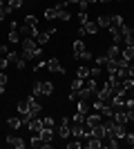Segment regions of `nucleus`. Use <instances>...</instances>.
<instances>
[{
  "mask_svg": "<svg viewBox=\"0 0 134 149\" xmlns=\"http://www.w3.org/2000/svg\"><path fill=\"white\" fill-rule=\"evenodd\" d=\"M56 11H58V20H65V22H67V20L72 18V13L67 11V9H56Z\"/></svg>",
  "mask_w": 134,
  "mask_h": 149,
  "instance_id": "obj_27",
  "label": "nucleus"
},
{
  "mask_svg": "<svg viewBox=\"0 0 134 149\" xmlns=\"http://www.w3.org/2000/svg\"><path fill=\"white\" fill-rule=\"evenodd\" d=\"M7 80H9V78H7V74H5V71H0V87H5Z\"/></svg>",
  "mask_w": 134,
  "mask_h": 149,
  "instance_id": "obj_34",
  "label": "nucleus"
},
{
  "mask_svg": "<svg viewBox=\"0 0 134 149\" xmlns=\"http://www.w3.org/2000/svg\"><path fill=\"white\" fill-rule=\"evenodd\" d=\"M32 147L40 149V147H47V143H45V140L38 136V134H34V136H32Z\"/></svg>",
  "mask_w": 134,
  "mask_h": 149,
  "instance_id": "obj_19",
  "label": "nucleus"
},
{
  "mask_svg": "<svg viewBox=\"0 0 134 149\" xmlns=\"http://www.w3.org/2000/svg\"><path fill=\"white\" fill-rule=\"evenodd\" d=\"M67 147L69 149H78V147H83V143H78V138H76L74 143H67Z\"/></svg>",
  "mask_w": 134,
  "mask_h": 149,
  "instance_id": "obj_32",
  "label": "nucleus"
},
{
  "mask_svg": "<svg viewBox=\"0 0 134 149\" xmlns=\"http://www.w3.org/2000/svg\"><path fill=\"white\" fill-rule=\"evenodd\" d=\"M85 116H87V113L85 111H81V109H76V113H74V123H81V125H85Z\"/></svg>",
  "mask_w": 134,
  "mask_h": 149,
  "instance_id": "obj_23",
  "label": "nucleus"
},
{
  "mask_svg": "<svg viewBox=\"0 0 134 149\" xmlns=\"http://www.w3.org/2000/svg\"><path fill=\"white\" fill-rule=\"evenodd\" d=\"M18 111L20 113H29V102H27V98L18 102Z\"/></svg>",
  "mask_w": 134,
  "mask_h": 149,
  "instance_id": "obj_28",
  "label": "nucleus"
},
{
  "mask_svg": "<svg viewBox=\"0 0 134 149\" xmlns=\"http://www.w3.org/2000/svg\"><path fill=\"white\" fill-rule=\"evenodd\" d=\"M45 18H47V20H56L58 18L56 7H47V9H45Z\"/></svg>",
  "mask_w": 134,
  "mask_h": 149,
  "instance_id": "obj_20",
  "label": "nucleus"
},
{
  "mask_svg": "<svg viewBox=\"0 0 134 149\" xmlns=\"http://www.w3.org/2000/svg\"><path fill=\"white\" fill-rule=\"evenodd\" d=\"M54 93V85H51L49 80H38L36 85H34V89H32V96H51Z\"/></svg>",
  "mask_w": 134,
  "mask_h": 149,
  "instance_id": "obj_1",
  "label": "nucleus"
},
{
  "mask_svg": "<svg viewBox=\"0 0 134 149\" xmlns=\"http://www.w3.org/2000/svg\"><path fill=\"white\" fill-rule=\"evenodd\" d=\"M105 58H107V60H119V58H121V47H119V45H112V47H109L107 51H105Z\"/></svg>",
  "mask_w": 134,
  "mask_h": 149,
  "instance_id": "obj_11",
  "label": "nucleus"
},
{
  "mask_svg": "<svg viewBox=\"0 0 134 149\" xmlns=\"http://www.w3.org/2000/svg\"><path fill=\"white\" fill-rule=\"evenodd\" d=\"M38 136L43 138L45 143H47V147H49V145H51V140H54V129H51V127H43V129L38 131Z\"/></svg>",
  "mask_w": 134,
  "mask_h": 149,
  "instance_id": "obj_12",
  "label": "nucleus"
},
{
  "mask_svg": "<svg viewBox=\"0 0 134 149\" xmlns=\"http://www.w3.org/2000/svg\"><path fill=\"white\" fill-rule=\"evenodd\" d=\"M40 129H43V118L34 116V118L29 120V131H32V134H38Z\"/></svg>",
  "mask_w": 134,
  "mask_h": 149,
  "instance_id": "obj_13",
  "label": "nucleus"
},
{
  "mask_svg": "<svg viewBox=\"0 0 134 149\" xmlns=\"http://www.w3.org/2000/svg\"><path fill=\"white\" fill-rule=\"evenodd\" d=\"M85 147H87V149H101L103 140H98V138L92 136V134H85Z\"/></svg>",
  "mask_w": 134,
  "mask_h": 149,
  "instance_id": "obj_7",
  "label": "nucleus"
},
{
  "mask_svg": "<svg viewBox=\"0 0 134 149\" xmlns=\"http://www.w3.org/2000/svg\"><path fill=\"white\" fill-rule=\"evenodd\" d=\"M128 76L134 78V60H130V65H128Z\"/></svg>",
  "mask_w": 134,
  "mask_h": 149,
  "instance_id": "obj_35",
  "label": "nucleus"
},
{
  "mask_svg": "<svg viewBox=\"0 0 134 149\" xmlns=\"http://www.w3.org/2000/svg\"><path fill=\"white\" fill-rule=\"evenodd\" d=\"M74 56H76L78 60H89V58H92V54L85 49L83 40H74Z\"/></svg>",
  "mask_w": 134,
  "mask_h": 149,
  "instance_id": "obj_2",
  "label": "nucleus"
},
{
  "mask_svg": "<svg viewBox=\"0 0 134 149\" xmlns=\"http://www.w3.org/2000/svg\"><path fill=\"white\" fill-rule=\"evenodd\" d=\"M112 93H114V89H112V85H109V82H105V85H103L101 89H96V100H109V96H112Z\"/></svg>",
  "mask_w": 134,
  "mask_h": 149,
  "instance_id": "obj_3",
  "label": "nucleus"
},
{
  "mask_svg": "<svg viewBox=\"0 0 134 149\" xmlns=\"http://www.w3.org/2000/svg\"><path fill=\"white\" fill-rule=\"evenodd\" d=\"M67 2H81V0H67Z\"/></svg>",
  "mask_w": 134,
  "mask_h": 149,
  "instance_id": "obj_37",
  "label": "nucleus"
},
{
  "mask_svg": "<svg viewBox=\"0 0 134 149\" xmlns=\"http://www.w3.org/2000/svg\"><path fill=\"white\" fill-rule=\"evenodd\" d=\"M101 74H103V69L98 67V65H96L94 69H89V78H98V76H101Z\"/></svg>",
  "mask_w": 134,
  "mask_h": 149,
  "instance_id": "obj_30",
  "label": "nucleus"
},
{
  "mask_svg": "<svg viewBox=\"0 0 134 149\" xmlns=\"http://www.w3.org/2000/svg\"><path fill=\"white\" fill-rule=\"evenodd\" d=\"M85 2H87V5H92V2H98V0H85Z\"/></svg>",
  "mask_w": 134,
  "mask_h": 149,
  "instance_id": "obj_36",
  "label": "nucleus"
},
{
  "mask_svg": "<svg viewBox=\"0 0 134 149\" xmlns=\"http://www.w3.org/2000/svg\"><path fill=\"white\" fill-rule=\"evenodd\" d=\"M45 69H49V71H54V74H65V69H63V65H60L58 58H49L47 65H45Z\"/></svg>",
  "mask_w": 134,
  "mask_h": 149,
  "instance_id": "obj_6",
  "label": "nucleus"
},
{
  "mask_svg": "<svg viewBox=\"0 0 134 149\" xmlns=\"http://www.w3.org/2000/svg\"><path fill=\"white\" fill-rule=\"evenodd\" d=\"M49 2H56V0H49Z\"/></svg>",
  "mask_w": 134,
  "mask_h": 149,
  "instance_id": "obj_39",
  "label": "nucleus"
},
{
  "mask_svg": "<svg viewBox=\"0 0 134 149\" xmlns=\"http://www.w3.org/2000/svg\"><path fill=\"white\" fill-rule=\"evenodd\" d=\"M123 140H125V143H128L130 147H134V134H128V131H125V136H123Z\"/></svg>",
  "mask_w": 134,
  "mask_h": 149,
  "instance_id": "obj_31",
  "label": "nucleus"
},
{
  "mask_svg": "<svg viewBox=\"0 0 134 149\" xmlns=\"http://www.w3.org/2000/svg\"><path fill=\"white\" fill-rule=\"evenodd\" d=\"M27 102H29V113H32V116H38L40 109H43V105L36 100V96H29V98H27Z\"/></svg>",
  "mask_w": 134,
  "mask_h": 149,
  "instance_id": "obj_8",
  "label": "nucleus"
},
{
  "mask_svg": "<svg viewBox=\"0 0 134 149\" xmlns=\"http://www.w3.org/2000/svg\"><path fill=\"white\" fill-rule=\"evenodd\" d=\"M7 125H9L11 129H18L20 125H22V120H20V118H13V116H11V118H7Z\"/></svg>",
  "mask_w": 134,
  "mask_h": 149,
  "instance_id": "obj_24",
  "label": "nucleus"
},
{
  "mask_svg": "<svg viewBox=\"0 0 134 149\" xmlns=\"http://www.w3.org/2000/svg\"><path fill=\"white\" fill-rule=\"evenodd\" d=\"M81 27H83V31H85V33H89V36H94L96 31L101 29V27L96 25L94 20H87V22H85V25H81Z\"/></svg>",
  "mask_w": 134,
  "mask_h": 149,
  "instance_id": "obj_14",
  "label": "nucleus"
},
{
  "mask_svg": "<svg viewBox=\"0 0 134 149\" xmlns=\"http://www.w3.org/2000/svg\"><path fill=\"white\" fill-rule=\"evenodd\" d=\"M76 78H81V80H87V78H89V69H87V67H78Z\"/></svg>",
  "mask_w": 134,
  "mask_h": 149,
  "instance_id": "obj_22",
  "label": "nucleus"
},
{
  "mask_svg": "<svg viewBox=\"0 0 134 149\" xmlns=\"http://www.w3.org/2000/svg\"><path fill=\"white\" fill-rule=\"evenodd\" d=\"M89 134H92V136H96L98 140H103V138L107 136V127L101 123V125H96V127H92V129H89Z\"/></svg>",
  "mask_w": 134,
  "mask_h": 149,
  "instance_id": "obj_10",
  "label": "nucleus"
},
{
  "mask_svg": "<svg viewBox=\"0 0 134 149\" xmlns=\"http://www.w3.org/2000/svg\"><path fill=\"white\" fill-rule=\"evenodd\" d=\"M43 127H51V129H54V127H56L54 118H51V116H45V118H43Z\"/></svg>",
  "mask_w": 134,
  "mask_h": 149,
  "instance_id": "obj_29",
  "label": "nucleus"
},
{
  "mask_svg": "<svg viewBox=\"0 0 134 149\" xmlns=\"http://www.w3.org/2000/svg\"><path fill=\"white\" fill-rule=\"evenodd\" d=\"M96 25L103 27V29H109V25H112V16H98Z\"/></svg>",
  "mask_w": 134,
  "mask_h": 149,
  "instance_id": "obj_17",
  "label": "nucleus"
},
{
  "mask_svg": "<svg viewBox=\"0 0 134 149\" xmlns=\"http://www.w3.org/2000/svg\"><path fill=\"white\" fill-rule=\"evenodd\" d=\"M69 118H67V116H65L63 120H60V127H58V136L60 138H65V140H67V138L72 136V127H69Z\"/></svg>",
  "mask_w": 134,
  "mask_h": 149,
  "instance_id": "obj_4",
  "label": "nucleus"
},
{
  "mask_svg": "<svg viewBox=\"0 0 134 149\" xmlns=\"http://www.w3.org/2000/svg\"><path fill=\"white\" fill-rule=\"evenodd\" d=\"M98 2H112V0H98Z\"/></svg>",
  "mask_w": 134,
  "mask_h": 149,
  "instance_id": "obj_38",
  "label": "nucleus"
},
{
  "mask_svg": "<svg viewBox=\"0 0 134 149\" xmlns=\"http://www.w3.org/2000/svg\"><path fill=\"white\" fill-rule=\"evenodd\" d=\"M7 54H9V45H0V56L7 58Z\"/></svg>",
  "mask_w": 134,
  "mask_h": 149,
  "instance_id": "obj_33",
  "label": "nucleus"
},
{
  "mask_svg": "<svg viewBox=\"0 0 134 149\" xmlns=\"http://www.w3.org/2000/svg\"><path fill=\"white\" fill-rule=\"evenodd\" d=\"M25 25H29V27H38V18L34 16V13H29V16H25V20H22Z\"/></svg>",
  "mask_w": 134,
  "mask_h": 149,
  "instance_id": "obj_21",
  "label": "nucleus"
},
{
  "mask_svg": "<svg viewBox=\"0 0 134 149\" xmlns=\"http://www.w3.org/2000/svg\"><path fill=\"white\" fill-rule=\"evenodd\" d=\"M7 143H9V145H11V147H16V149H22V147H25V140H22V138H20V136H7Z\"/></svg>",
  "mask_w": 134,
  "mask_h": 149,
  "instance_id": "obj_15",
  "label": "nucleus"
},
{
  "mask_svg": "<svg viewBox=\"0 0 134 149\" xmlns=\"http://www.w3.org/2000/svg\"><path fill=\"white\" fill-rule=\"evenodd\" d=\"M123 58H128V60H134V47H125V49L121 51Z\"/></svg>",
  "mask_w": 134,
  "mask_h": 149,
  "instance_id": "obj_25",
  "label": "nucleus"
},
{
  "mask_svg": "<svg viewBox=\"0 0 134 149\" xmlns=\"http://www.w3.org/2000/svg\"><path fill=\"white\" fill-rule=\"evenodd\" d=\"M9 42H11V45L22 42V38H20V31H18V29H9Z\"/></svg>",
  "mask_w": 134,
  "mask_h": 149,
  "instance_id": "obj_18",
  "label": "nucleus"
},
{
  "mask_svg": "<svg viewBox=\"0 0 134 149\" xmlns=\"http://www.w3.org/2000/svg\"><path fill=\"white\" fill-rule=\"evenodd\" d=\"M112 118L116 120V123H121V125H128L130 123V118H128V111H125V109H114V113H112Z\"/></svg>",
  "mask_w": 134,
  "mask_h": 149,
  "instance_id": "obj_9",
  "label": "nucleus"
},
{
  "mask_svg": "<svg viewBox=\"0 0 134 149\" xmlns=\"http://www.w3.org/2000/svg\"><path fill=\"white\" fill-rule=\"evenodd\" d=\"M13 67H16V69H20V71H22V69L27 67V58H25V54H22V51H20L18 56H16V62H13Z\"/></svg>",
  "mask_w": 134,
  "mask_h": 149,
  "instance_id": "obj_16",
  "label": "nucleus"
},
{
  "mask_svg": "<svg viewBox=\"0 0 134 149\" xmlns=\"http://www.w3.org/2000/svg\"><path fill=\"white\" fill-rule=\"evenodd\" d=\"M103 123V116L98 111L96 113H87V116H85V127H87V129H92V127H96V125H101Z\"/></svg>",
  "mask_w": 134,
  "mask_h": 149,
  "instance_id": "obj_5",
  "label": "nucleus"
},
{
  "mask_svg": "<svg viewBox=\"0 0 134 149\" xmlns=\"http://www.w3.org/2000/svg\"><path fill=\"white\" fill-rule=\"evenodd\" d=\"M7 7H9L11 11H16V9L22 7V0H7Z\"/></svg>",
  "mask_w": 134,
  "mask_h": 149,
  "instance_id": "obj_26",
  "label": "nucleus"
}]
</instances>
